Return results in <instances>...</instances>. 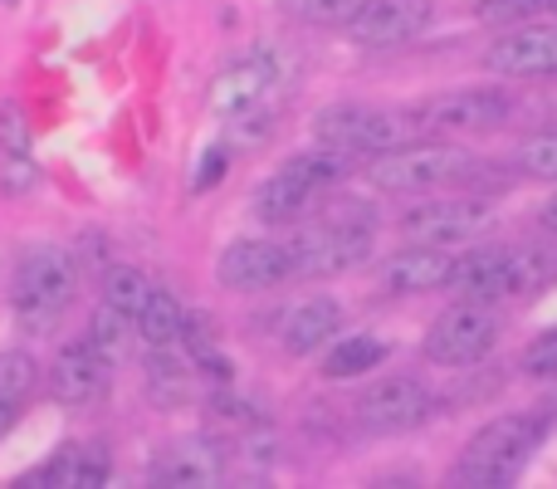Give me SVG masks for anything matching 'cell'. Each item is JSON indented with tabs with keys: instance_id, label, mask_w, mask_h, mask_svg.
<instances>
[{
	"instance_id": "9a60e30c",
	"label": "cell",
	"mask_w": 557,
	"mask_h": 489,
	"mask_svg": "<svg viewBox=\"0 0 557 489\" xmlns=\"http://www.w3.org/2000/svg\"><path fill=\"white\" fill-rule=\"evenodd\" d=\"M484 64H490V74H504V78L557 74V25H539L533 20L529 29H509L504 39L490 45Z\"/></svg>"
},
{
	"instance_id": "83f0119b",
	"label": "cell",
	"mask_w": 557,
	"mask_h": 489,
	"mask_svg": "<svg viewBox=\"0 0 557 489\" xmlns=\"http://www.w3.org/2000/svg\"><path fill=\"white\" fill-rule=\"evenodd\" d=\"M278 127V108L274 103H250L240 113L225 118V143L231 147H260L270 143V133Z\"/></svg>"
},
{
	"instance_id": "ba28073f",
	"label": "cell",
	"mask_w": 557,
	"mask_h": 489,
	"mask_svg": "<svg viewBox=\"0 0 557 489\" xmlns=\"http://www.w3.org/2000/svg\"><path fill=\"white\" fill-rule=\"evenodd\" d=\"M494 225V206L480 196H441V201H421L401 216V235L411 245H470Z\"/></svg>"
},
{
	"instance_id": "6da1fadb",
	"label": "cell",
	"mask_w": 557,
	"mask_h": 489,
	"mask_svg": "<svg viewBox=\"0 0 557 489\" xmlns=\"http://www.w3.org/2000/svg\"><path fill=\"white\" fill-rule=\"evenodd\" d=\"M455 289L480 304L499 298H533L548 284H557V249L553 245H484L455 259Z\"/></svg>"
},
{
	"instance_id": "2e32d148",
	"label": "cell",
	"mask_w": 557,
	"mask_h": 489,
	"mask_svg": "<svg viewBox=\"0 0 557 489\" xmlns=\"http://www.w3.org/2000/svg\"><path fill=\"white\" fill-rule=\"evenodd\" d=\"M225 475H231L225 470V445L206 441V436L166 445L152 461V485L162 489H215L225 485Z\"/></svg>"
},
{
	"instance_id": "7a4b0ae2",
	"label": "cell",
	"mask_w": 557,
	"mask_h": 489,
	"mask_svg": "<svg viewBox=\"0 0 557 489\" xmlns=\"http://www.w3.org/2000/svg\"><path fill=\"white\" fill-rule=\"evenodd\" d=\"M548 426L543 416H494L490 426L470 436V445L460 451L455 480L460 485H513L519 470L529 465V455L543 445Z\"/></svg>"
},
{
	"instance_id": "d4e9b609",
	"label": "cell",
	"mask_w": 557,
	"mask_h": 489,
	"mask_svg": "<svg viewBox=\"0 0 557 489\" xmlns=\"http://www.w3.org/2000/svg\"><path fill=\"white\" fill-rule=\"evenodd\" d=\"M206 412H211V426H221V431H231V436H240V431H250V426L270 421V412H264L255 396L235 392V382L231 387H215L211 402H206Z\"/></svg>"
},
{
	"instance_id": "e575fe53",
	"label": "cell",
	"mask_w": 557,
	"mask_h": 489,
	"mask_svg": "<svg viewBox=\"0 0 557 489\" xmlns=\"http://www.w3.org/2000/svg\"><path fill=\"white\" fill-rule=\"evenodd\" d=\"M523 372L557 382V328H548L543 338H533V343L523 347Z\"/></svg>"
},
{
	"instance_id": "484cf974",
	"label": "cell",
	"mask_w": 557,
	"mask_h": 489,
	"mask_svg": "<svg viewBox=\"0 0 557 489\" xmlns=\"http://www.w3.org/2000/svg\"><path fill=\"white\" fill-rule=\"evenodd\" d=\"M231 451H235V461L245 465L250 480H264L278 461V436L270 431V421H260V426H250V431L231 436ZM231 451H225V461H231Z\"/></svg>"
},
{
	"instance_id": "4fadbf2b",
	"label": "cell",
	"mask_w": 557,
	"mask_h": 489,
	"mask_svg": "<svg viewBox=\"0 0 557 489\" xmlns=\"http://www.w3.org/2000/svg\"><path fill=\"white\" fill-rule=\"evenodd\" d=\"M431 25V0H367L347 35L367 49H396Z\"/></svg>"
},
{
	"instance_id": "52a82bcc",
	"label": "cell",
	"mask_w": 557,
	"mask_h": 489,
	"mask_svg": "<svg viewBox=\"0 0 557 489\" xmlns=\"http://www.w3.org/2000/svg\"><path fill=\"white\" fill-rule=\"evenodd\" d=\"M499 314L494 304H480V298H465V304H450L431 328H425V357L435 367H474L494 353L499 343Z\"/></svg>"
},
{
	"instance_id": "ffe728a7",
	"label": "cell",
	"mask_w": 557,
	"mask_h": 489,
	"mask_svg": "<svg viewBox=\"0 0 557 489\" xmlns=\"http://www.w3.org/2000/svg\"><path fill=\"white\" fill-rule=\"evenodd\" d=\"M313 196L318 192L304 182V176H294L288 167H278L270 182L250 196V211H255V221H264V225H288V221H298V216L308 211Z\"/></svg>"
},
{
	"instance_id": "4316f807",
	"label": "cell",
	"mask_w": 557,
	"mask_h": 489,
	"mask_svg": "<svg viewBox=\"0 0 557 489\" xmlns=\"http://www.w3.org/2000/svg\"><path fill=\"white\" fill-rule=\"evenodd\" d=\"M152 279L143 274V269H133V265H113L103 274V304H113V308H123V314H143L147 308V298H152Z\"/></svg>"
},
{
	"instance_id": "74e56055",
	"label": "cell",
	"mask_w": 557,
	"mask_h": 489,
	"mask_svg": "<svg viewBox=\"0 0 557 489\" xmlns=\"http://www.w3.org/2000/svg\"><path fill=\"white\" fill-rule=\"evenodd\" d=\"M108 475H113V465H108L103 445H84V455H78V489L108 485Z\"/></svg>"
},
{
	"instance_id": "9c48e42d",
	"label": "cell",
	"mask_w": 557,
	"mask_h": 489,
	"mask_svg": "<svg viewBox=\"0 0 557 489\" xmlns=\"http://www.w3.org/2000/svg\"><path fill=\"white\" fill-rule=\"evenodd\" d=\"M431 392L421 377H382L357 396V426L372 436H401L431 416Z\"/></svg>"
},
{
	"instance_id": "603a6c76",
	"label": "cell",
	"mask_w": 557,
	"mask_h": 489,
	"mask_svg": "<svg viewBox=\"0 0 557 489\" xmlns=\"http://www.w3.org/2000/svg\"><path fill=\"white\" fill-rule=\"evenodd\" d=\"M182 328H186L182 298L166 294V289H152L147 308L137 314V338H143L147 347H182Z\"/></svg>"
},
{
	"instance_id": "d590c367",
	"label": "cell",
	"mask_w": 557,
	"mask_h": 489,
	"mask_svg": "<svg viewBox=\"0 0 557 489\" xmlns=\"http://www.w3.org/2000/svg\"><path fill=\"white\" fill-rule=\"evenodd\" d=\"M225 172H231V143H211L201 152V162H196V172H191V192H211Z\"/></svg>"
},
{
	"instance_id": "e0dca14e",
	"label": "cell",
	"mask_w": 557,
	"mask_h": 489,
	"mask_svg": "<svg viewBox=\"0 0 557 489\" xmlns=\"http://www.w3.org/2000/svg\"><path fill=\"white\" fill-rule=\"evenodd\" d=\"M455 249L445 245H411L401 255L386 259V289L392 294H431L455 279Z\"/></svg>"
},
{
	"instance_id": "4dcf8cb0",
	"label": "cell",
	"mask_w": 557,
	"mask_h": 489,
	"mask_svg": "<svg viewBox=\"0 0 557 489\" xmlns=\"http://www.w3.org/2000/svg\"><path fill=\"white\" fill-rule=\"evenodd\" d=\"M35 377H39V367L29 353H0V396L5 402L25 406V396L35 392Z\"/></svg>"
},
{
	"instance_id": "5b68a950",
	"label": "cell",
	"mask_w": 557,
	"mask_h": 489,
	"mask_svg": "<svg viewBox=\"0 0 557 489\" xmlns=\"http://www.w3.org/2000/svg\"><path fill=\"white\" fill-rule=\"evenodd\" d=\"M78 289V259L59 245H29L15 259V279H10V298H15V314L29 328H49L69 304H74Z\"/></svg>"
},
{
	"instance_id": "8992f818",
	"label": "cell",
	"mask_w": 557,
	"mask_h": 489,
	"mask_svg": "<svg viewBox=\"0 0 557 489\" xmlns=\"http://www.w3.org/2000/svg\"><path fill=\"white\" fill-rule=\"evenodd\" d=\"M470 172H480V162H474L465 147L411 143V147H396V152L372 157L367 182H372L376 192H435V186L465 182Z\"/></svg>"
},
{
	"instance_id": "44dd1931",
	"label": "cell",
	"mask_w": 557,
	"mask_h": 489,
	"mask_svg": "<svg viewBox=\"0 0 557 489\" xmlns=\"http://www.w3.org/2000/svg\"><path fill=\"white\" fill-rule=\"evenodd\" d=\"M386 363V343L376 333H347V338H333L323 357V377L327 382H347V377H367L372 367Z\"/></svg>"
},
{
	"instance_id": "60d3db41",
	"label": "cell",
	"mask_w": 557,
	"mask_h": 489,
	"mask_svg": "<svg viewBox=\"0 0 557 489\" xmlns=\"http://www.w3.org/2000/svg\"><path fill=\"white\" fill-rule=\"evenodd\" d=\"M539 225H543V231H548V235H557V192L548 196V201H543V211H539Z\"/></svg>"
},
{
	"instance_id": "5bb4252c",
	"label": "cell",
	"mask_w": 557,
	"mask_h": 489,
	"mask_svg": "<svg viewBox=\"0 0 557 489\" xmlns=\"http://www.w3.org/2000/svg\"><path fill=\"white\" fill-rule=\"evenodd\" d=\"M113 387V367L94 353L88 343H69L59 347L54 367H49V396L59 406H94L108 396Z\"/></svg>"
},
{
	"instance_id": "277c9868",
	"label": "cell",
	"mask_w": 557,
	"mask_h": 489,
	"mask_svg": "<svg viewBox=\"0 0 557 489\" xmlns=\"http://www.w3.org/2000/svg\"><path fill=\"white\" fill-rule=\"evenodd\" d=\"M372 216L347 206V211H333L323 221L304 225V231L288 241V269L308 279H323V274H343V269L362 265L372 255Z\"/></svg>"
},
{
	"instance_id": "ab89813d",
	"label": "cell",
	"mask_w": 557,
	"mask_h": 489,
	"mask_svg": "<svg viewBox=\"0 0 557 489\" xmlns=\"http://www.w3.org/2000/svg\"><path fill=\"white\" fill-rule=\"evenodd\" d=\"M15 421H20V402H5V396H0V441L10 436V426Z\"/></svg>"
},
{
	"instance_id": "3957f363",
	"label": "cell",
	"mask_w": 557,
	"mask_h": 489,
	"mask_svg": "<svg viewBox=\"0 0 557 489\" xmlns=\"http://www.w3.org/2000/svg\"><path fill=\"white\" fill-rule=\"evenodd\" d=\"M313 137L327 147H343L352 157H382L396 147H411L425 137L421 118L401 113V108H362V103H337L313 118Z\"/></svg>"
},
{
	"instance_id": "f35d334b",
	"label": "cell",
	"mask_w": 557,
	"mask_h": 489,
	"mask_svg": "<svg viewBox=\"0 0 557 489\" xmlns=\"http://www.w3.org/2000/svg\"><path fill=\"white\" fill-rule=\"evenodd\" d=\"M0 137H5V152H25L29 147V123H25V113H20V103L0 108Z\"/></svg>"
},
{
	"instance_id": "ac0fdd59",
	"label": "cell",
	"mask_w": 557,
	"mask_h": 489,
	"mask_svg": "<svg viewBox=\"0 0 557 489\" xmlns=\"http://www.w3.org/2000/svg\"><path fill=\"white\" fill-rule=\"evenodd\" d=\"M337 333H343V304H337V298H323V294L294 304L284 314V328H278V338H284V353H294V357L318 353V347L333 343Z\"/></svg>"
},
{
	"instance_id": "836d02e7",
	"label": "cell",
	"mask_w": 557,
	"mask_h": 489,
	"mask_svg": "<svg viewBox=\"0 0 557 489\" xmlns=\"http://www.w3.org/2000/svg\"><path fill=\"white\" fill-rule=\"evenodd\" d=\"M191 363H196V372H201L206 387H231V382H235V363L221 353V343L191 347Z\"/></svg>"
},
{
	"instance_id": "8d00e7d4",
	"label": "cell",
	"mask_w": 557,
	"mask_h": 489,
	"mask_svg": "<svg viewBox=\"0 0 557 489\" xmlns=\"http://www.w3.org/2000/svg\"><path fill=\"white\" fill-rule=\"evenodd\" d=\"M39 186V167L25 152H10L5 162V196H29Z\"/></svg>"
},
{
	"instance_id": "d6986e66",
	"label": "cell",
	"mask_w": 557,
	"mask_h": 489,
	"mask_svg": "<svg viewBox=\"0 0 557 489\" xmlns=\"http://www.w3.org/2000/svg\"><path fill=\"white\" fill-rule=\"evenodd\" d=\"M196 382H201V372H196L186 347H147V396L157 406H166V412L191 406Z\"/></svg>"
},
{
	"instance_id": "1f68e13d",
	"label": "cell",
	"mask_w": 557,
	"mask_h": 489,
	"mask_svg": "<svg viewBox=\"0 0 557 489\" xmlns=\"http://www.w3.org/2000/svg\"><path fill=\"white\" fill-rule=\"evenodd\" d=\"M519 167L539 182H557V133H539L519 147Z\"/></svg>"
},
{
	"instance_id": "f1b7e54d",
	"label": "cell",
	"mask_w": 557,
	"mask_h": 489,
	"mask_svg": "<svg viewBox=\"0 0 557 489\" xmlns=\"http://www.w3.org/2000/svg\"><path fill=\"white\" fill-rule=\"evenodd\" d=\"M367 0H284V10L294 20H308V25H352L357 10H362Z\"/></svg>"
},
{
	"instance_id": "f546056e",
	"label": "cell",
	"mask_w": 557,
	"mask_h": 489,
	"mask_svg": "<svg viewBox=\"0 0 557 489\" xmlns=\"http://www.w3.org/2000/svg\"><path fill=\"white\" fill-rule=\"evenodd\" d=\"M543 15H557V0H480V20L490 25H533Z\"/></svg>"
},
{
	"instance_id": "30bf717a",
	"label": "cell",
	"mask_w": 557,
	"mask_h": 489,
	"mask_svg": "<svg viewBox=\"0 0 557 489\" xmlns=\"http://www.w3.org/2000/svg\"><path fill=\"white\" fill-rule=\"evenodd\" d=\"M288 74H294V69H288V59L278 54V49H255V54L235 59L211 84V108L221 118H231L250 103H274L278 88L288 84Z\"/></svg>"
},
{
	"instance_id": "d6a6232c",
	"label": "cell",
	"mask_w": 557,
	"mask_h": 489,
	"mask_svg": "<svg viewBox=\"0 0 557 489\" xmlns=\"http://www.w3.org/2000/svg\"><path fill=\"white\" fill-rule=\"evenodd\" d=\"M78 455H84V445H64V451L54 455V461L45 465V470H35L25 485H39V489H78Z\"/></svg>"
},
{
	"instance_id": "b9f144b4",
	"label": "cell",
	"mask_w": 557,
	"mask_h": 489,
	"mask_svg": "<svg viewBox=\"0 0 557 489\" xmlns=\"http://www.w3.org/2000/svg\"><path fill=\"white\" fill-rule=\"evenodd\" d=\"M5 5H15V0H5Z\"/></svg>"
},
{
	"instance_id": "8fae6325",
	"label": "cell",
	"mask_w": 557,
	"mask_h": 489,
	"mask_svg": "<svg viewBox=\"0 0 557 489\" xmlns=\"http://www.w3.org/2000/svg\"><path fill=\"white\" fill-rule=\"evenodd\" d=\"M425 133H445V137H460V133H490L509 118V94L504 88H455V94H441L431 103L416 108Z\"/></svg>"
},
{
	"instance_id": "7402d4cb",
	"label": "cell",
	"mask_w": 557,
	"mask_h": 489,
	"mask_svg": "<svg viewBox=\"0 0 557 489\" xmlns=\"http://www.w3.org/2000/svg\"><path fill=\"white\" fill-rule=\"evenodd\" d=\"M133 338H137V318L123 314V308H113V304H103L94 318H88L84 343L94 347L108 367H123L127 357H133Z\"/></svg>"
},
{
	"instance_id": "7c38bea8",
	"label": "cell",
	"mask_w": 557,
	"mask_h": 489,
	"mask_svg": "<svg viewBox=\"0 0 557 489\" xmlns=\"http://www.w3.org/2000/svg\"><path fill=\"white\" fill-rule=\"evenodd\" d=\"M288 274H294L288 269V245L274 241H235L215 259V279L235 294H264V289L284 284Z\"/></svg>"
},
{
	"instance_id": "cb8c5ba5",
	"label": "cell",
	"mask_w": 557,
	"mask_h": 489,
	"mask_svg": "<svg viewBox=\"0 0 557 489\" xmlns=\"http://www.w3.org/2000/svg\"><path fill=\"white\" fill-rule=\"evenodd\" d=\"M288 172L294 176H304L313 192H327V186H337L347 172H352V152H343V147H327V143H318V147H308V152H298V157H288Z\"/></svg>"
}]
</instances>
